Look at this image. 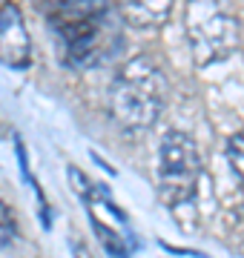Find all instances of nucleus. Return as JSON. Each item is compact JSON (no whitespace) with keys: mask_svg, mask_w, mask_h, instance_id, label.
Masks as SVG:
<instances>
[{"mask_svg":"<svg viewBox=\"0 0 244 258\" xmlns=\"http://www.w3.org/2000/svg\"><path fill=\"white\" fill-rule=\"evenodd\" d=\"M46 18L72 66H92L118 52L121 35L106 3H55L46 6Z\"/></svg>","mask_w":244,"mask_h":258,"instance_id":"1","label":"nucleus"},{"mask_svg":"<svg viewBox=\"0 0 244 258\" xmlns=\"http://www.w3.org/2000/svg\"><path fill=\"white\" fill-rule=\"evenodd\" d=\"M169 98L167 75L152 57H132L118 69L109 86L112 115L130 129H147L161 118Z\"/></svg>","mask_w":244,"mask_h":258,"instance_id":"2","label":"nucleus"},{"mask_svg":"<svg viewBox=\"0 0 244 258\" xmlns=\"http://www.w3.org/2000/svg\"><path fill=\"white\" fill-rule=\"evenodd\" d=\"M187 40L198 66L218 63L238 46V20L221 3H190L184 12Z\"/></svg>","mask_w":244,"mask_h":258,"instance_id":"3","label":"nucleus"},{"mask_svg":"<svg viewBox=\"0 0 244 258\" xmlns=\"http://www.w3.org/2000/svg\"><path fill=\"white\" fill-rule=\"evenodd\" d=\"M201 172L198 147L181 129H169L158 144V192L164 204H184L193 198Z\"/></svg>","mask_w":244,"mask_h":258,"instance_id":"4","label":"nucleus"},{"mask_svg":"<svg viewBox=\"0 0 244 258\" xmlns=\"http://www.w3.org/2000/svg\"><path fill=\"white\" fill-rule=\"evenodd\" d=\"M29 60H32V40L23 15L15 3H0V63L9 69H26Z\"/></svg>","mask_w":244,"mask_h":258,"instance_id":"5","label":"nucleus"},{"mask_svg":"<svg viewBox=\"0 0 244 258\" xmlns=\"http://www.w3.org/2000/svg\"><path fill=\"white\" fill-rule=\"evenodd\" d=\"M169 12H172V3H167V0H161V3H155V0H141V3H121V9H118V15H121L130 26H138V29H155L161 26L164 20L169 18Z\"/></svg>","mask_w":244,"mask_h":258,"instance_id":"6","label":"nucleus"},{"mask_svg":"<svg viewBox=\"0 0 244 258\" xmlns=\"http://www.w3.org/2000/svg\"><path fill=\"white\" fill-rule=\"evenodd\" d=\"M89 218H92V227H95V232H98L101 244L106 247V252H112L115 258H127V244H124L121 235H118V232H115L112 227H106V224H103L92 210H89Z\"/></svg>","mask_w":244,"mask_h":258,"instance_id":"7","label":"nucleus"},{"mask_svg":"<svg viewBox=\"0 0 244 258\" xmlns=\"http://www.w3.org/2000/svg\"><path fill=\"white\" fill-rule=\"evenodd\" d=\"M227 161H230V166H233V172L244 181V129L241 132H235L233 138L227 141Z\"/></svg>","mask_w":244,"mask_h":258,"instance_id":"8","label":"nucleus"},{"mask_svg":"<svg viewBox=\"0 0 244 258\" xmlns=\"http://www.w3.org/2000/svg\"><path fill=\"white\" fill-rule=\"evenodd\" d=\"M18 238V221H15V212L9 210V204L0 201V247Z\"/></svg>","mask_w":244,"mask_h":258,"instance_id":"9","label":"nucleus"},{"mask_svg":"<svg viewBox=\"0 0 244 258\" xmlns=\"http://www.w3.org/2000/svg\"><path fill=\"white\" fill-rule=\"evenodd\" d=\"M66 172H69V178H72V186H75V192L81 195L84 201H89V195H92V186H95V184H89V178H86L84 172L78 169V166H69Z\"/></svg>","mask_w":244,"mask_h":258,"instance_id":"10","label":"nucleus"}]
</instances>
